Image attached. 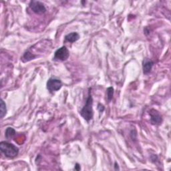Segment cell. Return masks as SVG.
<instances>
[{"instance_id":"13","label":"cell","mask_w":171,"mask_h":171,"mask_svg":"<svg viewBox=\"0 0 171 171\" xmlns=\"http://www.w3.org/2000/svg\"><path fill=\"white\" fill-rule=\"evenodd\" d=\"M98 108L100 110V112H102L103 111H104V106L102 105V104H99Z\"/></svg>"},{"instance_id":"14","label":"cell","mask_w":171,"mask_h":171,"mask_svg":"<svg viewBox=\"0 0 171 171\" xmlns=\"http://www.w3.org/2000/svg\"><path fill=\"white\" fill-rule=\"evenodd\" d=\"M75 170H80V166H79L78 163L76 164V165L75 166Z\"/></svg>"},{"instance_id":"3","label":"cell","mask_w":171,"mask_h":171,"mask_svg":"<svg viewBox=\"0 0 171 171\" xmlns=\"http://www.w3.org/2000/svg\"><path fill=\"white\" fill-rule=\"evenodd\" d=\"M47 89L48 90L50 93H54L57 92L62 87V82L60 79L51 78L46 83Z\"/></svg>"},{"instance_id":"4","label":"cell","mask_w":171,"mask_h":171,"mask_svg":"<svg viewBox=\"0 0 171 171\" xmlns=\"http://www.w3.org/2000/svg\"><path fill=\"white\" fill-rule=\"evenodd\" d=\"M70 52L66 46H62L55 51L54 60L65 61L69 58Z\"/></svg>"},{"instance_id":"15","label":"cell","mask_w":171,"mask_h":171,"mask_svg":"<svg viewBox=\"0 0 171 171\" xmlns=\"http://www.w3.org/2000/svg\"><path fill=\"white\" fill-rule=\"evenodd\" d=\"M115 169L116 170H118V169H119V168H118V164L116 162H115Z\"/></svg>"},{"instance_id":"12","label":"cell","mask_w":171,"mask_h":171,"mask_svg":"<svg viewBox=\"0 0 171 171\" xmlns=\"http://www.w3.org/2000/svg\"><path fill=\"white\" fill-rule=\"evenodd\" d=\"M106 93H107V99H108V101L110 102L112 100V98L114 96V88L112 87H109V88H107L106 90Z\"/></svg>"},{"instance_id":"8","label":"cell","mask_w":171,"mask_h":171,"mask_svg":"<svg viewBox=\"0 0 171 171\" xmlns=\"http://www.w3.org/2000/svg\"><path fill=\"white\" fill-rule=\"evenodd\" d=\"M35 58H37V55H34V54H32V52L30 50H28L26 51L25 53L23 54L22 59L23 62H27L32 60V59H35Z\"/></svg>"},{"instance_id":"1","label":"cell","mask_w":171,"mask_h":171,"mask_svg":"<svg viewBox=\"0 0 171 171\" xmlns=\"http://www.w3.org/2000/svg\"><path fill=\"white\" fill-rule=\"evenodd\" d=\"M91 89L89 90L88 97L87 98L85 105L83 106V108L80 112V115L86 121H90L93 118L94 111H93V98L91 94Z\"/></svg>"},{"instance_id":"7","label":"cell","mask_w":171,"mask_h":171,"mask_svg":"<svg viewBox=\"0 0 171 171\" xmlns=\"http://www.w3.org/2000/svg\"><path fill=\"white\" fill-rule=\"evenodd\" d=\"M153 66H154L153 61L148 58L145 59L144 61H143V64H142L143 73H144V74H149L151 71V70H152Z\"/></svg>"},{"instance_id":"2","label":"cell","mask_w":171,"mask_h":171,"mask_svg":"<svg viewBox=\"0 0 171 171\" xmlns=\"http://www.w3.org/2000/svg\"><path fill=\"white\" fill-rule=\"evenodd\" d=\"M0 150L7 158H14L19 154V149L18 147L6 141H3L0 143Z\"/></svg>"},{"instance_id":"9","label":"cell","mask_w":171,"mask_h":171,"mask_svg":"<svg viewBox=\"0 0 171 171\" xmlns=\"http://www.w3.org/2000/svg\"><path fill=\"white\" fill-rule=\"evenodd\" d=\"M79 35L77 32H71L67 34L65 36V40L70 43H73L78 40Z\"/></svg>"},{"instance_id":"5","label":"cell","mask_w":171,"mask_h":171,"mask_svg":"<svg viewBox=\"0 0 171 171\" xmlns=\"http://www.w3.org/2000/svg\"><path fill=\"white\" fill-rule=\"evenodd\" d=\"M30 9L36 14H43L46 11V8L43 3L39 1H31L30 3Z\"/></svg>"},{"instance_id":"6","label":"cell","mask_w":171,"mask_h":171,"mask_svg":"<svg viewBox=\"0 0 171 171\" xmlns=\"http://www.w3.org/2000/svg\"><path fill=\"white\" fill-rule=\"evenodd\" d=\"M149 115L150 116V122L153 125H160L162 122V118L161 114L157 110L151 109L149 111Z\"/></svg>"},{"instance_id":"10","label":"cell","mask_w":171,"mask_h":171,"mask_svg":"<svg viewBox=\"0 0 171 171\" xmlns=\"http://www.w3.org/2000/svg\"><path fill=\"white\" fill-rule=\"evenodd\" d=\"M15 134H16V132H15V130L13 128L8 127V128L6 130L5 136L7 139H11L15 136Z\"/></svg>"},{"instance_id":"11","label":"cell","mask_w":171,"mask_h":171,"mask_svg":"<svg viewBox=\"0 0 171 171\" xmlns=\"http://www.w3.org/2000/svg\"><path fill=\"white\" fill-rule=\"evenodd\" d=\"M0 110H1V112H0V114H1V118H3V117H4L6 114H7V108H6V103L4 102V101H3L2 99L1 100V105H0Z\"/></svg>"}]
</instances>
